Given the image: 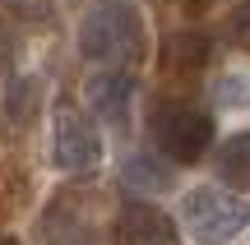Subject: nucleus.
I'll use <instances>...</instances> for the list:
<instances>
[{"label": "nucleus", "instance_id": "15", "mask_svg": "<svg viewBox=\"0 0 250 245\" xmlns=\"http://www.w3.org/2000/svg\"><path fill=\"white\" fill-rule=\"evenodd\" d=\"M0 245H19V241H14V236H0Z\"/></svg>", "mask_w": 250, "mask_h": 245}, {"label": "nucleus", "instance_id": "11", "mask_svg": "<svg viewBox=\"0 0 250 245\" xmlns=\"http://www.w3.org/2000/svg\"><path fill=\"white\" fill-rule=\"evenodd\" d=\"M218 97H223V107H246L250 102V74H227L218 83Z\"/></svg>", "mask_w": 250, "mask_h": 245}, {"label": "nucleus", "instance_id": "12", "mask_svg": "<svg viewBox=\"0 0 250 245\" xmlns=\"http://www.w3.org/2000/svg\"><path fill=\"white\" fill-rule=\"evenodd\" d=\"M5 9H9V14H19V19L42 23V19L51 14V0H5Z\"/></svg>", "mask_w": 250, "mask_h": 245}, {"label": "nucleus", "instance_id": "4", "mask_svg": "<svg viewBox=\"0 0 250 245\" xmlns=\"http://www.w3.org/2000/svg\"><path fill=\"white\" fill-rule=\"evenodd\" d=\"M51 162L70 176H93L102 162V139L98 130L83 120V111L74 107H56L51 120Z\"/></svg>", "mask_w": 250, "mask_h": 245}, {"label": "nucleus", "instance_id": "13", "mask_svg": "<svg viewBox=\"0 0 250 245\" xmlns=\"http://www.w3.org/2000/svg\"><path fill=\"white\" fill-rule=\"evenodd\" d=\"M232 42L241 46V51H250V0L232 14Z\"/></svg>", "mask_w": 250, "mask_h": 245}, {"label": "nucleus", "instance_id": "9", "mask_svg": "<svg viewBox=\"0 0 250 245\" xmlns=\"http://www.w3.org/2000/svg\"><path fill=\"white\" fill-rule=\"evenodd\" d=\"M218 176L232 181V185H250V130L232 134L218 148Z\"/></svg>", "mask_w": 250, "mask_h": 245}, {"label": "nucleus", "instance_id": "5", "mask_svg": "<svg viewBox=\"0 0 250 245\" xmlns=\"http://www.w3.org/2000/svg\"><path fill=\"white\" fill-rule=\"evenodd\" d=\"M111 245H176V222L153 204H125L111 227Z\"/></svg>", "mask_w": 250, "mask_h": 245}, {"label": "nucleus", "instance_id": "2", "mask_svg": "<svg viewBox=\"0 0 250 245\" xmlns=\"http://www.w3.org/2000/svg\"><path fill=\"white\" fill-rule=\"evenodd\" d=\"M181 227L195 245H232L250 227V204L218 185H199L181 199Z\"/></svg>", "mask_w": 250, "mask_h": 245}, {"label": "nucleus", "instance_id": "8", "mask_svg": "<svg viewBox=\"0 0 250 245\" xmlns=\"http://www.w3.org/2000/svg\"><path fill=\"white\" fill-rule=\"evenodd\" d=\"M121 176H125L130 190H167V185H171L167 162H158L153 153H130L125 167H121Z\"/></svg>", "mask_w": 250, "mask_h": 245}, {"label": "nucleus", "instance_id": "14", "mask_svg": "<svg viewBox=\"0 0 250 245\" xmlns=\"http://www.w3.org/2000/svg\"><path fill=\"white\" fill-rule=\"evenodd\" d=\"M176 5L186 9V14H199V9H208V5H213V0H176Z\"/></svg>", "mask_w": 250, "mask_h": 245}, {"label": "nucleus", "instance_id": "1", "mask_svg": "<svg viewBox=\"0 0 250 245\" xmlns=\"http://www.w3.org/2000/svg\"><path fill=\"white\" fill-rule=\"evenodd\" d=\"M79 51L88 60H107V65H134L148 51L144 37V19L130 0H98L79 23Z\"/></svg>", "mask_w": 250, "mask_h": 245}, {"label": "nucleus", "instance_id": "3", "mask_svg": "<svg viewBox=\"0 0 250 245\" xmlns=\"http://www.w3.org/2000/svg\"><path fill=\"white\" fill-rule=\"evenodd\" d=\"M148 130H153V144L176 162H199L208 139H213V120L186 97H158L148 111Z\"/></svg>", "mask_w": 250, "mask_h": 245}, {"label": "nucleus", "instance_id": "6", "mask_svg": "<svg viewBox=\"0 0 250 245\" xmlns=\"http://www.w3.org/2000/svg\"><path fill=\"white\" fill-rule=\"evenodd\" d=\"M83 97H88L93 116H102L107 125H125L134 107V79L125 70H98L83 83Z\"/></svg>", "mask_w": 250, "mask_h": 245}, {"label": "nucleus", "instance_id": "7", "mask_svg": "<svg viewBox=\"0 0 250 245\" xmlns=\"http://www.w3.org/2000/svg\"><path fill=\"white\" fill-rule=\"evenodd\" d=\"M208 51H213V46H208V37L204 33H171L167 42H162V70L167 74H199L208 65Z\"/></svg>", "mask_w": 250, "mask_h": 245}, {"label": "nucleus", "instance_id": "10", "mask_svg": "<svg viewBox=\"0 0 250 245\" xmlns=\"http://www.w3.org/2000/svg\"><path fill=\"white\" fill-rule=\"evenodd\" d=\"M33 97H37V83L33 79H19L14 88H9V116L28 120V116H33Z\"/></svg>", "mask_w": 250, "mask_h": 245}]
</instances>
